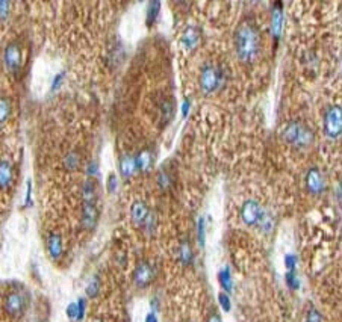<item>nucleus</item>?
Masks as SVG:
<instances>
[{
    "label": "nucleus",
    "instance_id": "obj_1",
    "mask_svg": "<svg viewBox=\"0 0 342 322\" xmlns=\"http://www.w3.org/2000/svg\"><path fill=\"white\" fill-rule=\"evenodd\" d=\"M238 58L243 62H253L261 52V35L253 20H243L235 34Z\"/></svg>",
    "mask_w": 342,
    "mask_h": 322
},
{
    "label": "nucleus",
    "instance_id": "obj_2",
    "mask_svg": "<svg viewBox=\"0 0 342 322\" xmlns=\"http://www.w3.org/2000/svg\"><path fill=\"white\" fill-rule=\"evenodd\" d=\"M283 139L288 142V144H292L295 147H307L312 141H313V133L309 127L294 121V123H289L283 133H282Z\"/></svg>",
    "mask_w": 342,
    "mask_h": 322
},
{
    "label": "nucleus",
    "instance_id": "obj_3",
    "mask_svg": "<svg viewBox=\"0 0 342 322\" xmlns=\"http://www.w3.org/2000/svg\"><path fill=\"white\" fill-rule=\"evenodd\" d=\"M324 133L336 139L342 135V107L337 104L330 106L324 114Z\"/></svg>",
    "mask_w": 342,
    "mask_h": 322
},
{
    "label": "nucleus",
    "instance_id": "obj_4",
    "mask_svg": "<svg viewBox=\"0 0 342 322\" xmlns=\"http://www.w3.org/2000/svg\"><path fill=\"white\" fill-rule=\"evenodd\" d=\"M222 79V73L218 67L207 65L201 70L200 73V88L204 94L213 92L215 89L219 88Z\"/></svg>",
    "mask_w": 342,
    "mask_h": 322
},
{
    "label": "nucleus",
    "instance_id": "obj_5",
    "mask_svg": "<svg viewBox=\"0 0 342 322\" xmlns=\"http://www.w3.org/2000/svg\"><path fill=\"white\" fill-rule=\"evenodd\" d=\"M262 213H264V210L261 209L259 203L255 200H249L241 207V220L247 226H256V224H259V221L262 218Z\"/></svg>",
    "mask_w": 342,
    "mask_h": 322
},
{
    "label": "nucleus",
    "instance_id": "obj_6",
    "mask_svg": "<svg viewBox=\"0 0 342 322\" xmlns=\"http://www.w3.org/2000/svg\"><path fill=\"white\" fill-rule=\"evenodd\" d=\"M155 277V269L152 268V265L149 262H141L134 274V281L138 287H146L152 283Z\"/></svg>",
    "mask_w": 342,
    "mask_h": 322
},
{
    "label": "nucleus",
    "instance_id": "obj_7",
    "mask_svg": "<svg viewBox=\"0 0 342 322\" xmlns=\"http://www.w3.org/2000/svg\"><path fill=\"white\" fill-rule=\"evenodd\" d=\"M306 186L310 194H321L324 191V177L318 168H310L306 174Z\"/></svg>",
    "mask_w": 342,
    "mask_h": 322
},
{
    "label": "nucleus",
    "instance_id": "obj_8",
    "mask_svg": "<svg viewBox=\"0 0 342 322\" xmlns=\"http://www.w3.org/2000/svg\"><path fill=\"white\" fill-rule=\"evenodd\" d=\"M98 221V210L95 203H82V226L83 229H94Z\"/></svg>",
    "mask_w": 342,
    "mask_h": 322
},
{
    "label": "nucleus",
    "instance_id": "obj_9",
    "mask_svg": "<svg viewBox=\"0 0 342 322\" xmlns=\"http://www.w3.org/2000/svg\"><path fill=\"white\" fill-rule=\"evenodd\" d=\"M282 28H283V5L277 2L274 4L273 13H271V32L276 41L282 35Z\"/></svg>",
    "mask_w": 342,
    "mask_h": 322
},
{
    "label": "nucleus",
    "instance_id": "obj_10",
    "mask_svg": "<svg viewBox=\"0 0 342 322\" xmlns=\"http://www.w3.org/2000/svg\"><path fill=\"white\" fill-rule=\"evenodd\" d=\"M23 308H25V299L22 295L19 293H11L7 296L5 299V310L8 314L17 317L23 313Z\"/></svg>",
    "mask_w": 342,
    "mask_h": 322
},
{
    "label": "nucleus",
    "instance_id": "obj_11",
    "mask_svg": "<svg viewBox=\"0 0 342 322\" xmlns=\"http://www.w3.org/2000/svg\"><path fill=\"white\" fill-rule=\"evenodd\" d=\"M22 53L17 44H10L5 50V64L10 71H17L20 68Z\"/></svg>",
    "mask_w": 342,
    "mask_h": 322
},
{
    "label": "nucleus",
    "instance_id": "obj_12",
    "mask_svg": "<svg viewBox=\"0 0 342 322\" xmlns=\"http://www.w3.org/2000/svg\"><path fill=\"white\" fill-rule=\"evenodd\" d=\"M149 209L146 206V203L143 201H135L132 206H131V218H132V223L134 224H143L146 223V220L149 218Z\"/></svg>",
    "mask_w": 342,
    "mask_h": 322
},
{
    "label": "nucleus",
    "instance_id": "obj_13",
    "mask_svg": "<svg viewBox=\"0 0 342 322\" xmlns=\"http://www.w3.org/2000/svg\"><path fill=\"white\" fill-rule=\"evenodd\" d=\"M137 171H138L137 156H131V154L123 156L122 160H120V173H122V176L125 179H131Z\"/></svg>",
    "mask_w": 342,
    "mask_h": 322
},
{
    "label": "nucleus",
    "instance_id": "obj_14",
    "mask_svg": "<svg viewBox=\"0 0 342 322\" xmlns=\"http://www.w3.org/2000/svg\"><path fill=\"white\" fill-rule=\"evenodd\" d=\"M198 41H200V32L197 28H188L182 35V44L186 50L195 49Z\"/></svg>",
    "mask_w": 342,
    "mask_h": 322
},
{
    "label": "nucleus",
    "instance_id": "obj_15",
    "mask_svg": "<svg viewBox=\"0 0 342 322\" xmlns=\"http://www.w3.org/2000/svg\"><path fill=\"white\" fill-rule=\"evenodd\" d=\"M47 250L50 257L58 259L62 254V239L58 235H50L47 239Z\"/></svg>",
    "mask_w": 342,
    "mask_h": 322
},
{
    "label": "nucleus",
    "instance_id": "obj_16",
    "mask_svg": "<svg viewBox=\"0 0 342 322\" xmlns=\"http://www.w3.org/2000/svg\"><path fill=\"white\" fill-rule=\"evenodd\" d=\"M218 281L225 293H231L234 290V280H232V274H231L229 268H222L218 272Z\"/></svg>",
    "mask_w": 342,
    "mask_h": 322
},
{
    "label": "nucleus",
    "instance_id": "obj_17",
    "mask_svg": "<svg viewBox=\"0 0 342 322\" xmlns=\"http://www.w3.org/2000/svg\"><path fill=\"white\" fill-rule=\"evenodd\" d=\"M152 164H153V157H152V153L144 150L141 153H138L137 156V167H138V171L141 173H146L152 168Z\"/></svg>",
    "mask_w": 342,
    "mask_h": 322
},
{
    "label": "nucleus",
    "instance_id": "obj_18",
    "mask_svg": "<svg viewBox=\"0 0 342 322\" xmlns=\"http://www.w3.org/2000/svg\"><path fill=\"white\" fill-rule=\"evenodd\" d=\"M13 180V168L8 162H2L0 165V186L2 189H7Z\"/></svg>",
    "mask_w": 342,
    "mask_h": 322
},
{
    "label": "nucleus",
    "instance_id": "obj_19",
    "mask_svg": "<svg viewBox=\"0 0 342 322\" xmlns=\"http://www.w3.org/2000/svg\"><path fill=\"white\" fill-rule=\"evenodd\" d=\"M192 259H194V254H192L191 245L188 241H183L179 247V260L182 265H191Z\"/></svg>",
    "mask_w": 342,
    "mask_h": 322
},
{
    "label": "nucleus",
    "instance_id": "obj_20",
    "mask_svg": "<svg viewBox=\"0 0 342 322\" xmlns=\"http://www.w3.org/2000/svg\"><path fill=\"white\" fill-rule=\"evenodd\" d=\"M161 13V4L159 2H150L147 8V26H153V23L158 20V16Z\"/></svg>",
    "mask_w": 342,
    "mask_h": 322
},
{
    "label": "nucleus",
    "instance_id": "obj_21",
    "mask_svg": "<svg viewBox=\"0 0 342 322\" xmlns=\"http://www.w3.org/2000/svg\"><path fill=\"white\" fill-rule=\"evenodd\" d=\"M204 238H206V226H204V218L200 217L197 221V241L198 245L203 248L204 247Z\"/></svg>",
    "mask_w": 342,
    "mask_h": 322
},
{
    "label": "nucleus",
    "instance_id": "obj_22",
    "mask_svg": "<svg viewBox=\"0 0 342 322\" xmlns=\"http://www.w3.org/2000/svg\"><path fill=\"white\" fill-rule=\"evenodd\" d=\"M158 183H159V186L161 188H164V189H168L171 185H173V179H171V174L167 171V170H164V171H161L159 173V176H158Z\"/></svg>",
    "mask_w": 342,
    "mask_h": 322
},
{
    "label": "nucleus",
    "instance_id": "obj_23",
    "mask_svg": "<svg viewBox=\"0 0 342 322\" xmlns=\"http://www.w3.org/2000/svg\"><path fill=\"white\" fill-rule=\"evenodd\" d=\"M98 290H100V280H98L97 277H94V278L88 283V286H86V295H88L89 298H95L97 293H98Z\"/></svg>",
    "mask_w": 342,
    "mask_h": 322
},
{
    "label": "nucleus",
    "instance_id": "obj_24",
    "mask_svg": "<svg viewBox=\"0 0 342 322\" xmlns=\"http://www.w3.org/2000/svg\"><path fill=\"white\" fill-rule=\"evenodd\" d=\"M218 302H219V305H221V308H222L224 311H231V308H232V301H231V298H229V293L219 292V293H218Z\"/></svg>",
    "mask_w": 342,
    "mask_h": 322
},
{
    "label": "nucleus",
    "instance_id": "obj_25",
    "mask_svg": "<svg viewBox=\"0 0 342 322\" xmlns=\"http://www.w3.org/2000/svg\"><path fill=\"white\" fill-rule=\"evenodd\" d=\"M162 114L165 117V121H168L173 117V114H174V101H171L170 98L164 101V104H162Z\"/></svg>",
    "mask_w": 342,
    "mask_h": 322
},
{
    "label": "nucleus",
    "instance_id": "obj_26",
    "mask_svg": "<svg viewBox=\"0 0 342 322\" xmlns=\"http://www.w3.org/2000/svg\"><path fill=\"white\" fill-rule=\"evenodd\" d=\"M285 278H286V284H288L291 289H298V287H300V280H298L295 271H288Z\"/></svg>",
    "mask_w": 342,
    "mask_h": 322
},
{
    "label": "nucleus",
    "instance_id": "obj_27",
    "mask_svg": "<svg viewBox=\"0 0 342 322\" xmlns=\"http://www.w3.org/2000/svg\"><path fill=\"white\" fill-rule=\"evenodd\" d=\"M259 226L265 230V232H270L271 230V227H273V220H271V217L270 215L264 210V213H262V218H261V221H259Z\"/></svg>",
    "mask_w": 342,
    "mask_h": 322
},
{
    "label": "nucleus",
    "instance_id": "obj_28",
    "mask_svg": "<svg viewBox=\"0 0 342 322\" xmlns=\"http://www.w3.org/2000/svg\"><path fill=\"white\" fill-rule=\"evenodd\" d=\"M106 188H107L109 192H116L117 191V188H119V179H117L116 174H112V173L109 174L107 182H106Z\"/></svg>",
    "mask_w": 342,
    "mask_h": 322
},
{
    "label": "nucleus",
    "instance_id": "obj_29",
    "mask_svg": "<svg viewBox=\"0 0 342 322\" xmlns=\"http://www.w3.org/2000/svg\"><path fill=\"white\" fill-rule=\"evenodd\" d=\"M306 322H322V316L316 308H310L306 314Z\"/></svg>",
    "mask_w": 342,
    "mask_h": 322
},
{
    "label": "nucleus",
    "instance_id": "obj_30",
    "mask_svg": "<svg viewBox=\"0 0 342 322\" xmlns=\"http://www.w3.org/2000/svg\"><path fill=\"white\" fill-rule=\"evenodd\" d=\"M67 316H68L70 319H76V320H77V317H79V307H77V302L68 304V307H67Z\"/></svg>",
    "mask_w": 342,
    "mask_h": 322
},
{
    "label": "nucleus",
    "instance_id": "obj_31",
    "mask_svg": "<svg viewBox=\"0 0 342 322\" xmlns=\"http://www.w3.org/2000/svg\"><path fill=\"white\" fill-rule=\"evenodd\" d=\"M0 115H2V123L8 118L10 115V103L7 98H2V106H0Z\"/></svg>",
    "mask_w": 342,
    "mask_h": 322
},
{
    "label": "nucleus",
    "instance_id": "obj_32",
    "mask_svg": "<svg viewBox=\"0 0 342 322\" xmlns=\"http://www.w3.org/2000/svg\"><path fill=\"white\" fill-rule=\"evenodd\" d=\"M285 266L289 269V271H295V266H297V257L294 254H286L285 256Z\"/></svg>",
    "mask_w": 342,
    "mask_h": 322
},
{
    "label": "nucleus",
    "instance_id": "obj_33",
    "mask_svg": "<svg viewBox=\"0 0 342 322\" xmlns=\"http://www.w3.org/2000/svg\"><path fill=\"white\" fill-rule=\"evenodd\" d=\"M77 307H79V317H77V320H82V319H83V314H85L86 299H85V298H80V299L77 301Z\"/></svg>",
    "mask_w": 342,
    "mask_h": 322
},
{
    "label": "nucleus",
    "instance_id": "obj_34",
    "mask_svg": "<svg viewBox=\"0 0 342 322\" xmlns=\"http://www.w3.org/2000/svg\"><path fill=\"white\" fill-rule=\"evenodd\" d=\"M65 164L68 168H77V164H79V159L76 154H70L67 159H65Z\"/></svg>",
    "mask_w": 342,
    "mask_h": 322
},
{
    "label": "nucleus",
    "instance_id": "obj_35",
    "mask_svg": "<svg viewBox=\"0 0 342 322\" xmlns=\"http://www.w3.org/2000/svg\"><path fill=\"white\" fill-rule=\"evenodd\" d=\"M62 79H64V74L61 73V74H58L56 77H55V80H53V85H52V91H55V89H58V86L62 83Z\"/></svg>",
    "mask_w": 342,
    "mask_h": 322
},
{
    "label": "nucleus",
    "instance_id": "obj_36",
    "mask_svg": "<svg viewBox=\"0 0 342 322\" xmlns=\"http://www.w3.org/2000/svg\"><path fill=\"white\" fill-rule=\"evenodd\" d=\"M0 7H2V20H7V16H8V7H10V4H8V2H0Z\"/></svg>",
    "mask_w": 342,
    "mask_h": 322
},
{
    "label": "nucleus",
    "instance_id": "obj_37",
    "mask_svg": "<svg viewBox=\"0 0 342 322\" xmlns=\"http://www.w3.org/2000/svg\"><path fill=\"white\" fill-rule=\"evenodd\" d=\"M189 100L186 98L185 101H183V104H182V115L183 117H188V112H189Z\"/></svg>",
    "mask_w": 342,
    "mask_h": 322
},
{
    "label": "nucleus",
    "instance_id": "obj_38",
    "mask_svg": "<svg viewBox=\"0 0 342 322\" xmlns=\"http://www.w3.org/2000/svg\"><path fill=\"white\" fill-rule=\"evenodd\" d=\"M207 322H221V316L216 311H212L207 317Z\"/></svg>",
    "mask_w": 342,
    "mask_h": 322
},
{
    "label": "nucleus",
    "instance_id": "obj_39",
    "mask_svg": "<svg viewBox=\"0 0 342 322\" xmlns=\"http://www.w3.org/2000/svg\"><path fill=\"white\" fill-rule=\"evenodd\" d=\"M146 322H158V316L155 311H149L146 314Z\"/></svg>",
    "mask_w": 342,
    "mask_h": 322
},
{
    "label": "nucleus",
    "instance_id": "obj_40",
    "mask_svg": "<svg viewBox=\"0 0 342 322\" xmlns=\"http://www.w3.org/2000/svg\"><path fill=\"white\" fill-rule=\"evenodd\" d=\"M336 195H337V201L342 204V180L339 182V186H337V191H336Z\"/></svg>",
    "mask_w": 342,
    "mask_h": 322
},
{
    "label": "nucleus",
    "instance_id": "obj_41",
    "mask_svg": "<svg viewBox=\"0 0 342 322\" xmlns=\"http://www.w3.org/2000/svg\"><path fill=\"white\" fill-rule=\"evenodd\" d=\"M31 194H32V188H31V182L28 185V192H26V206H31Z\"/></svg>",
    "mask_w": 342,
    "mask_h": 322
},
{
    "label": "nucleus",
    "instance_id": "obj_42",
    "mask_svg": "<svg viewBox=\"0 0 342 322\" xmlns=\"http://www.w3.org/2000/svg\"><path fill=\"white\" fill-rule=\"evenodd\" d=\"M97 170H98V168H97V165H95V164L92 162V164H89V168H88V174H89V176H92V174H95V173H97Z\"/></svg>",
    "mask_w": 342,
    "mask_h": 322
}]
</instances>
